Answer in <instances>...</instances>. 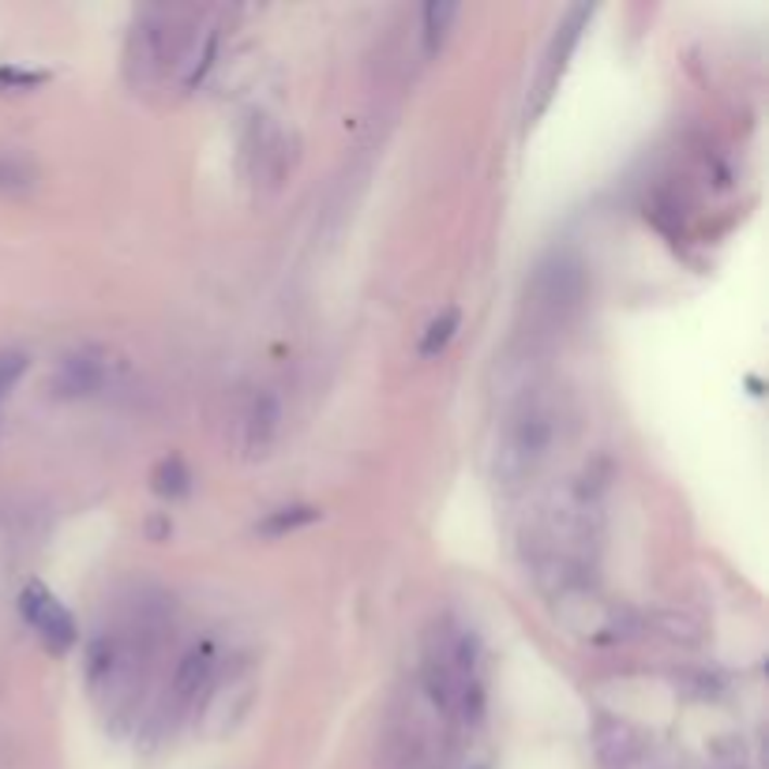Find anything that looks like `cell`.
Returning a JSON list of instances; mask_svg holds the SVG:
<instances>
[{
    "label": "cell",
    "mask_w": 769,
    "mask_h": 769,
    "mask_svg": "<svg viewBox=\"0 0 769 769\" xmlns=\"http://www.w3.org/2000/svg\"><path fill=\"white\" fill-rule=\"evenodd\" d=\"M105 383V364L94 354H68L53 375V390L61 398H91Z\"/></svg>",
    "instance_id": "obj_5"
},
{
    "label": "cell",
    "mask_w": 769,
    "mask_h": 769,
    "mask_svg": "<svg viewBox=\"0 0 769 769\" xmlns=\"http://www.w3.org/2000/svg\"><path fill=\"white\" fill-rule=\"evenodd\" d=\"M181 27H177V12L169 8H146L136 15L132 30L125 38V79L132 87H151L162 79V72L174 64L177 49H181Z\"/></svg>",
    "instance_id": "obj_1"
},
{
    "label": "cell",
    "mask_w": 769,
    "mask_h": 769,
    "mask_svg": "<svg viewBox=\"0 0 769 769\" xmlns=\"http://www.w3.org/2000/svg\"><path fill=\"white\" fill-rule=\"evenodd\" d=\"M458 326H462V316H458V308H447V312H439L428 326H424L421 346H416V354H421L424 361H432V357H439L447 346H451V338L458 334Z\"/></svg>",
    "instance_id": "obj_9"
},
{
    "label": "cell",
    "mask_w": 769,
    "mask_h": 769,
    "mask_svg": "<svg viewBox=\"0 0 769 769\" xmlns=\"http://www.w3.org/2000/svg\"><path fill=\"white\" fill-rule=\"evenodd\" d=\"M589 15H593V8H575V12H571V20L560 27V35H555V42H552V53H548V61H544V79H541V105H544V98L552 94L555 79L563 76V68H567V56H571V49L578 46V38H582V27L589 23ZM541 105H537V110H541Z\"/></svg>",
    "instance_id": "obj_6"
},
{
    "label": "cell",
    "mask_w": 769,
    "mask_h": 769,
    "mask_svg": "<svg viewBox=\"0 0 769 769\" xmlns=\"http://www.w3.org/2000/svg\"><path fill=\"white\" fill-rule=\"evenodd\" d=\"M20 612H23V619L35 627L38 638H42L49 650L64 653V650H72V645H76V638H79L76 619H72V612L64 608V604L56 601V597L49 593L46 586L30 582L27 589H23V593H20Z\"/></svg>",
    "instance_id": "obj_2"
},
{
    "label": "cell",
    "mask_w": 769,
    "mask_h": 769,
    "mask_svg": "<svg viewBox=\"0 0 769 769\" xmlns=\"http://www.w3.org/2000/svg\"><path fill=\"white\" fill-rule=\"evenodd\" d=\"M215 650H210L207 642L203 645H192V650L181 657V665H177V676H174V691L181 702H192L200 698L203 691L210 687V679H215Z\"/></svg>",
    "instance_id": "obj_7"
},
{
    "label": "cell",
    "mask_w": 769,
    "mask_h": 769,
    "mask_svg": "<svg viewBox=\"0 0 769 769\" xmlns=\"http://www.w3.org/2000/svg\"><path fill=\"white\" fill-rule=\"evenodd\" d=\"M278 432H282V402H278L271 390H259L252 398L248 413H244V451L267 454L274 447Z\"/></svg>",
    "instance_id": "obj_4"
},
{
    "label": "cell",
    "mask_w": 769,
    "mask_h": 769,
    "mask_svg": "<svg viewBox=\"0 0 769 769\" xmlns=\"http://www.w3.org/2000/svg\"><path fill=\"white\" fill-rule=\"evenodd\" d=\"M154 492L166 499H181L192 492V473L181 458H166V462L154 470Z\"/></svg>",
    "instance_id": "obj_11"
},
{
    "label": "cell",
    "mask_w": 769,
    "mask_h": 769,
    "mask_svg": "<svg viewBox=\"0 0 769 769\" xmlns=\"http://www.w3.org/2000/svg\"><path fill=\"white\" fill-rule=\"evenodd\" d=\"M30 184H35V169L23 158H15V154H0V188L4 192H23Z\"/></svg>",
    "instance_id": "obj_12"
},
{
    "label": "cell",
    "mask_w": 769,
    "mask_h": 769,
    "mask_svg": "<svg viewBox=\"0 0 769 769\" xmlns=\"http://www.w3.org/2000/svg\"><path fill=\"white\" fill-rule=\"evenodd\" d=\"M252 698H256V683H252L248 676L226 679L218 691H210L207 706H203V725L215 735H226L229 728H236V721L252 709Z\"/></svg>",
    "instance_id": "obj_3"
},
{
    "label": "cell",
    "mask_w": 769,
    "mask_h": 769,
    "mask_svg": "<svg viewBox=\"0 0 769 769\" xmlns=\"http://www.w3.org/2000/svg\"><path fill=\"white\" fill-rule=\"evenodd\" d=\"M27 354H15V349H8V354H0V402L8 398V390L15 387V383L23 380V372H27Z\"/></svg>",
    "instance_id": "obj_14"
},
{
    "label": "cell",
    "mask_w": 769,
    "mask_h": 769,
    "mask_svg": "<svg viewBox=\"0 0 769 769\" xmlns=\"http://www.w3.org/2000/svg\"><path fill=\"white\" fill-rule=\"evenodd\" d=\"M49 84V72H30V68H15V64H4L0 68V91L15 94V91H35V87Z\"/></svg>",
    "instance_id": "obj_13"
},
{
    "label": "cell",
    "mask_w": 769,
    "mask_h": 769,
    "mask_svg": "<svg viewBox=\"0 0 769 769\" xmlns=\"http://www.w3.org/2000/svg\"><path fill=\"white\" fill-rule=\"evenodd\" d=\"M312 522H319V507H312V503L278 507V511H271L264 522H259V534L264 537H285V534H297V529L312 526Z\"/></svg>",
    "instance_id": "obj_8"
},
{
    "label": "cell",
    "mask_w": 769,
    "mask_h": 769,
    "mask_svg": "<svg viewBox=\"0 0 769 769\" xmlns=\"http://www.w3.org/2000/svg\"><path fill=\"white\" fill-rule=\"evenodd\" d=\"M454 20H458V4H451V0H432V4L424 8V46H428V53H436V49L444 46Z\"/></svg>",
    "instance_id": "obj_10"
}]
</instances>
